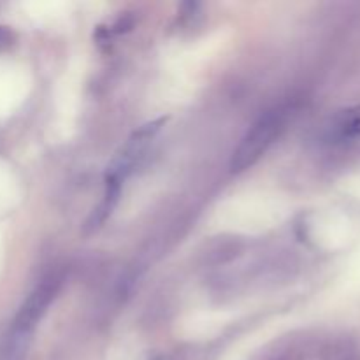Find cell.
<instances>
[{
  "mask_svg": "<svg viewBox=\"0 0 360 360\" xmlns=\"http://www.w3.org/2000/svg\"><path fill=\"white\" fill-rule=\"evenodd\" d=\"M288 112H290V109H287L285 105L269 109L250 127L248 132L245 134L241 143L238 144V148L232 153L231 162H229L231 172L238 174V172L246 171V169H250L262 158L267 148L285 130Z\"/></svg>",
  "mask_w": 360,
  "mask_h": 360,
  "instance_id": "1",
  "label": "cell"
},
{
  "mask_svg": "<svg viewBox=\"0 0 360 360\" xmlns=\"http://www.w3.org/2000/svg\"><path fill=\"white\" fill-rule=\"evenodd\" d=\"M60 283H62V281H60L58 276H49L46 278V280H42L41 285H37V287L30 292V295L25 299L23 304L20 306L13 323H11V329L32 334V336H34L35 327L41 322V319L44 316V313L48 311L51 302L55 301L56 294H58Z\"/></svg>",
  "mask_w": 360,
  "mask_h": 360,
  "instance_id": "2",
  "label": "cell"
},
{
  "mask_svg": "<svg viewBox=\"0 0 360 360\" xmlns=\"http://www.w3.org/2000/svg\"><path fill=\"white\" fill-rule=\"evenodd\" d=\"M30 343L32 334L9 329L0 348V360H27Z\"/></svg>",
  "mask_w": 360,
  "mask_h": 360,
  "instance_id": "3",
  "label": "cell"
},
{
  "mask_svg": "<svg viewBox=\"0 0 360 360\" xmlns=\"http://www.w3.org/2000/svg\"><path fill=\"white\" fill-rule=\"evenodd\" d=\"M334 130H336L338 136L345 137V139H357V137H360V109H352V111L343 112L338 118Z\"/></svg>",
  "mask_w": 360,
  "mask_h": 360,
  "instance_id": "4",
  "label": "cell"
},
{
  "mask_svg": "<svg viewBox=\"0 0 360 360\" xmlns=\"http://www.w3.org/2000/svg\"><path fill=\"white\" fill-rule=\"evenodd\" d=\"M4 41H6V30H2V28H0V44H2Z\"/></svg>",
  "mask_w": 360,
  "mask_h": 360,
  "instance_id": "5",
  "label": "cell"
}]
</instances>
